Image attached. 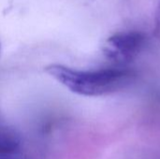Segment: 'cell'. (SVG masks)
<instances>
[{
    "mask_svg": "<svg viewBox=\"0 0 160 159\" xmlns=\"http://www.w3.org/2000/svg\"><path fill=\"white\" fill-rule=\"evenodd\" d=\"M107 42L109 54L130 58L142 49L145 37L138 31H124L112 35Z\"/></svg>",
    "mask_w": 160,
    "mask_h": 159,
    "instance_id": "2",
    "label": "cell"
},
{
    "mask_svg": "<svg viewBox=\"0 0 160 159\" xmlns=\"http://www.w3.org/2000/svg\"><path fill=\"white\" fill-rule=\"evenodd\" d=\"M21 146V138L13 129L0 127V156H8L17 152Z\"/></svg>",
    "mask_w": 160,
    "mask_h": 159,
    "instance_id": "3",
    "label": "cell"
},
{
    "mask_svg": "<svg viewBox=\"0 0 160 159\" xmlns=\"http://www.w3.org/2000/svg\"><path fill=\"white\" fill-rule=\"evenodd\" d=\"M44 70L70 92L83 97L113 94L129 85L136 76L130 68L120 66L77 69L62 64H50Z\"/></svg>",
    "mask_w": 160,
    "mask_h": 159,
    "instance_id": "1",
    "label": "cell"
},
{
    "mask_svg": "<svg viewBox=\"0 0 160 159\" xmlns=\"http://www.w3.org/2000/svg\"><path fill=\"white\" fill-rule=\"evenodd\" d=\"M0 159H16V158H11V157H5V156H3V157H0Z\"/></svg>",
    "mask_w": 160,
    "mask_h": 159,
    "instance_id": "4",
    "label": "cell"
}]
</instances>
